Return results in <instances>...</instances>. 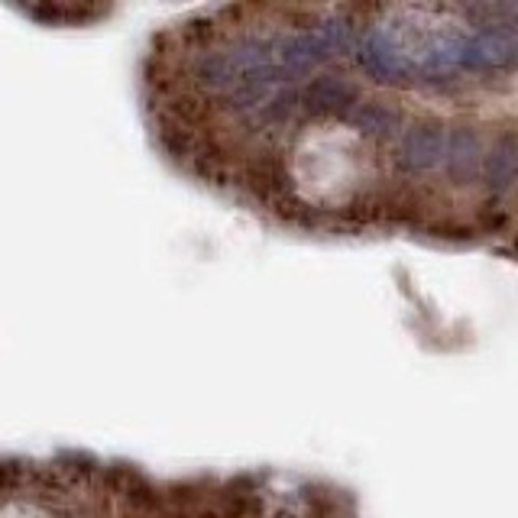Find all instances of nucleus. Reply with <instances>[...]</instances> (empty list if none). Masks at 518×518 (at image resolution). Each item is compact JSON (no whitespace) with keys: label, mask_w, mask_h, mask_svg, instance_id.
I'll return each instance as SVG.
<instances>
[{"label":"nucleus","mask_w":518,"mask_h":518,"mask_svg":"<svg viewBox=\"0 0 518 518\" xmlns=\"http://www.w3.org/2000/svg\"><path fill=\"white\" fill-rule=\"evenodd\" d=\"M133 88L153 153L272 234L518 269V0L204 4Z\"/></svg>","instance_id":"f257e3e1"},{"label":"nucleus","mask_w":518,"mask_h":518,"mask_svg":"<svg viewBox=\"0 0 518 518\" xmlns=\"http://www.w3.org/2000/svg\"><path fill=\"white\" fill-rule=\"evenodd\" d=\"M120 463L85 451L0 457V518H107Z\"/></svg>","instance_id":"f03ea898"}]
</instances>
